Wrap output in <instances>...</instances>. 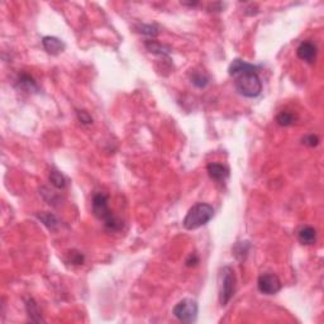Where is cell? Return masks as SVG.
Instances as JSON below:
<instances>
[{
  "instance_id": "obj_8",
  "label": "cell",
  "mask_w": 324,
  "mask_h": 324,
  "mask_svg": "<svg viewBox=\"0 0 324 324\" xmlns=\"http://www.w3.org/2000/svg\"><path fill=\"white\" fill-rule=\"evenodd\" d=\"M207 171L211 180L222 183L229 176V169L223 164H217V162H211L207 166Z\"/></svg>"
},
{
  "instance_id": "obj_19",
  "label": "cell",
  "mask_w": 324,
  "mask_h": 324,
  "mask_svg": "<svg viewBox=\"0 0 324 324\" xmlns=\"http://www.w3.org/2000/svg\"><path fill=\"white\" fill-rule=\"evenodd\" d=\"M137 29H138V33L148 36V37H151V38L157 37L158 33H160V31H158V27L154 24H142V25H139Z\"/></svg>"
},
{
  "instance_id": "obj_13",
  "label": "cell",
  "mask_w": 324,
  "mask_h": 324,
  "mask_svg": "<svg viewBox=\"0 0 324 324\" xmlns=\"http://www.w3.org/2000/svg\"><path fill=\"white\" fill-rule=\"evenodd\" d=\"M37 218L38 220H41L42 223H43V226L47 227L48 229L52 230V232L57 230V228L60 227V220H58V218H57L56 215L52 214V213L39 211V213H37Z\"/></svg>"
},
{
  "instance_id": "obj_3",
  "label": "cell",
  "mask_w": 324,
  "mask_h": 324,
  "mask_svg": "<svg viewBox=\"0 0 324 324\" xmlns=\"http://www.w3.org/2000/svg\"><path fill=\"white\" fill-rule=\"evenodd\" d=\"M236 90L245 98H257L262 92V82L257 73H246L237 76Z\"/></svg>"
},
{
  "instance_id": "obj_1",
  "label": "cell",
  "mask_w": 324,
  "mask_h": 324,
  "mask_svg": "<svg viewBox=\"0 0 324 324\" xmlns=\"http://www.w3.org/2000/svg\"><path fill=\"white\" fill-rule=\"evenodd\" d=\"M214 217V208L207 203H198L189 209L188 214L183 220L185 229L194 230L210 222Z\"/></svg>"
},
{
  "instance_id": "obj_7",
  "label": "cell",
  "mask_w": 324,
  "mask_h": 324,
  "mask_svg": "<svg viewBox=\"0 0 324 324\" xmlns=\"http://www.w3.org/2000/svg\"><path fill=\"white\" fill-rule=\"evenodd\" d=\"M296 55L300 60L312 63L313 61H315V57H317V46L313 42H302L299 44V47L296 48Z\"/></svg>"
},
{
  "instance_id": "obj_16",
  "label": "cell",
  "mask_w": 324,
  "mask_h": 324,
  "mask_svg": "<svg viewBox=\"0 0 324 324\" xmlns=\"http://www.w3.org/2000/svg\"><path fill=\"white\" fill-rule=\"evenodd\" d=\"M190 81L196 88L203 89L209 84V76L205 73H203V71H192L190 74Z\"/></svg>"
},
{
  "instance_id": "obj_15",
  "label": "cell",
  "mask_w": 324,
  "mask_h": 324,
  "mask_svg": "<svg viewBox=\"0 0 324 324\" xmlns=\"http://www.w3.org/2000/svg\"><path fill=\"white\" fill-rule=\"evenodd\" d=\"M146 48H147L151 54L153 55H160V56H167V55L171 52V48L169 46H165V44H161L156 41H146L145 43Z\"/></svg>"
},
{
  "instance_id": "obj_21",
  "label": "cell",
  "mask_w": 324,
  "mask_h": 324,
  "mask_svg": "<svg viewBox=\"0 0 324 324\" xmlns=\"http://www.w3.org/2000/svg\"><path fill=\"white\" fill-rule=\"evenodd\" d=\"M69 258L70 262L74 265H82L85 261V257L82 255L81 252L79 251H70L69 252Z\"/></svg>"
},
{
  "instance_id": "obj_9",
  "label": "cell",
  "mask_w": 324,
  "mask_h": 324,
  "mask_svg": "<svg viewBox=\"0 0 324 324\" xmlns=\"http://www.w3.org/2000/svg\"><path fill=\"white\" fill-rule=\"evenodd\" d=\"M258 67L255 66V65H252V63L246 62L243 60H239V58H236V60H233L232 63L229 65V75L232 76H238L241 74H246V73H257Z\"/></svg>"
},
{
  "instance_id": "obj_14",
  "label": "cell",
  "mask_w": 324,
  "mask_h": 324,
  "mask_svg": "<svg viewBox=\"0 0 324 324\" xmlns=\"http://www.w3.org/2000/svg\"><path fill=\"white\" fill-rule=\"evenodd\" d=\"M25 310H27V314H28L29 319L32 322H36V323H39V322H43L41 317V312H39V308H38V304L36 303L35 299H29L25 300Z\"/></svg>"
},
{
  "instance_id": "obj_10",
  "label": "cell",
  "mask_w": 324,
  "mask_h": 324,
  "mask_svg": "<svg viewBox=\"0 0 324 324\" xmlns=\"http://www.w3.org/2000/svg\"><path fill=\"white\" fill-rule=\"evenodd\" d=\"M42 44H43L44 50L51 55L61 54V52H63L65 47H66L60 38L52 37V36H46V37L42 38Z\"/></svg>"
},
{
  "instance_id": "obj_12",
  "label": "cell",
  "mask_w": 324,
  "mask_h": 324,
  "mask_svg": "<svg viewBox=\"0 0 324 324\" xmlns=\"http://www.w3.org/2000/svg\"><path fill=\"white\" fill-rule=\"evenodd\" d=\"M298 238H299L300 243L305 246L314 245L317 242V230L313 227H303L302 229L298 233Z\"/></svg>"
},
{
  "instance_id": "obj_22",
  "label": "cell",
  "mask_w": 324,
  "mask_h": 324,
  "mask_svg": "<svg viewBox=\"0 0 324 324\" xmlns=\"http://www.w3.org/2000/svg\"><path fill=\"white\" fill-rule=\"evenodd\" d=\"M77 119L82 123V124H92L93 118L92 115L86 112V110H77Z\"/></svg>"
},
{
  "instance_id": "obj_20",
  "label": "cell",
  "mask_w": 324,
  "mask_h": 324,
  "mask_svg": "<svg viewBox=\"0 0 324 324\" xmlns=\"http://www.w3.org/2000/svg\"><path fill=\"white\" fill-rule=\"evenodd\" d=\"M249 247H251V246H249L248 242H238L236 245V247H234V249H233L234 256H237L239 260H242V258H245L246 256H247V253H248Z\"/></svg>"
},
{
  "instance_id": "obj_5",
  "label": "cell",
  "mask_w": 324,
  "mask_h": 324,
  "mask_svg": "<svg viewBox=\"0 0 324 324\" xmlns=\"http://www.w3.org/2000/svg\"><path fill=\"white\" fill-rule=\"evenodd\" d=\"M198 303L192 299H183L177 303L172 310V314L183 323H194L198 318Z\"/></svg>"
},
{
  "instance_id": "obj_6",
  "label": "cell",
  "mask_w": 324,
  "mask_h": 324,
  "mask_svg": "<svg viewBox=\"0 0 324 324\" xmlns=\"http://www.w3.org/2000/svg\"><path fill=\"white\" fill-rule=\"evenodd\" d=\"M281 281L277 277V275L271 274V272H265L260 275L257 280L258 291L265 295H274L281 290Z\"/></svg>"
},
{
  "instance_id": "obj_24",
  "label": "cell",
  "mask_w": 324,
  "mask_h": 324,
  "mask_svg": "<svg viewBox=\"0 0 324 324\" xmlns=\"http://www.w3.org/2000/svg\"><path fill=\"white\" fill-rule=\"evenodd\" d=\"M198 262H199L198 256H196L195 253H191V255L189 256V258L186 260V266H188V267H191V266H195Z\"/></svg>"
},
{
  "instance_id": "obj_18",
  "label": "cell",
  "mask_w": 324,
  "mask_h": 324,
  "mask_svg": "<svg viewBox=\"0 0 324 324\" xmlns=\"http://www.w3.org/2000/svg\"><path fill=\"white\" fill-rule=\"evenodd\" d=\"M295 120V115L290 112H280L276 115V122L281 127H289L291 126Z\"/></svg>"
},
{
  "instance_id": "obj_17",
  "label": "cell",
  "mask_w": 324,
  "mask_h": 324,
  "mask_svg": "<svg viewBox=\"0 0 324 324\" xmlns=\"http://www.w3.org/2000/svg\"><path fill=\"white\" fill-rule=\"evenodd\" d=\"M50 183L56 189H65L67 184L65 176L57 170H52L50 172Z\"/></svg>"
},
{
  "instance_id": "obj_2",
  "label": "cell",
  "mask_w": 324,
  "mask_h": 324,
  "mask_svg": "<svg viewBox=\"0 0 324 324\" xmlns=\"http://www.w3.org/2000/svg\"><path fill=\"white\" fill-rule=\"evenodd\" d=\"M108 195L99 192L93 198V213L98 219L104 222V226L107 227L108 229L116 232L120 230L123 227V223L118 218L113 215V213L109 209V203H108Z\"/></svg>"
},
{
  "instance_id": "obj_23",
  "label": "cell",
  "mask_w": 324,
  "mask_h": 324,
  "mask_svg": "<svg viewBox=\"0 0 324 324\" xmlns=\"http://www.w3.org/2000/svg\"><path fill=\"white\" fill-rule=\"evenodd\" d=\"M303 143L305 146H309V147H315V146H318L319 138L314 134L305 135V137L303 138Z\"/></svg>"
},
{
  "instance_id": "obj_11",
  "label": "cell",
  "mask_w": 324,
  "mask_h": 324,
  "mask_svg": "<svg viewBox=\"0 0 324 324\" xmlns=\"http://www.w3.org/2000/svg\"><path fill=\"white\" fill-rule=\"evenodd\" d=\"M16 86L18 89H20V90H24V92L28 93L39 92V88H38L36 80L33 79L31 75H28V74H20L16 81Z\"/></svg>"
},
{
  "instance_id": "obj_4",
  "label": "cell",
  "mask_w": 324,
  "mask_h": 324,
  "mask_svg": "<svg viewBox=\"0 0 324 324\" xmlns=\"http://www.w3.org/2000/svg\"><path fill=\"white\" fill-rule=\"evenodd\" d=\"M219 302L220 305L226 306L236 291V275L229 266L220 268L219 274Z\"/></svg>"
}]
</instances>
